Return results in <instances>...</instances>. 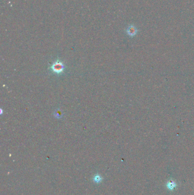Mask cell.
<instances>
[{
    "label": "cell",
    "instance_id": "6da1fadb",
    "mask_svg": "<svg viewBox=\"0 0 194 195\" xmlns=\"http://www.w3.org/2000/svg\"><path fill=\"white\" fill-rule=\"evenodd\" d=\"M64 68H65L63 63L59 61H56L51 67V69L52 70L58 74H61L64 70Z\"/></svg>",
    "mask_w": 194,
    "mask_h": 195
},
{
    "label": "cell",
    "instance_id": "277c9868",
    "mask_svg": "<svg viewBox=\"0 0 194 195\" xmlns=\"http://www.w3.org/2000/svg\"><path fill=\"white\" fill-rule=\"evenodd\" d=\"M54 115L55 117L57 119H60L62 118L63 116V111L60 110V109H57L54 112Z\"/></svg>",
    "mask_w": 194,
    "mask_h": 195
},
{
    "label": "cell",
    "instance_id": "3957f363",
    "mask_svg": "<svg viewBox=\"0 0 194 195\" xmlns=\"http://www.w3.org/2000/svg\"><path fill=\"white\" fill-rule=\"evenodd\" d=\"M136 32H137L136 29L135 27L132 26H129L128 28V29H127V33L130 36H134V35H135V34L136 33Z\"/></svg>",
    "mask_w": 194,
    "mask_h": 195
},
{
    "label": "cell",
    "instance_id": "7a4b0ae2",
    "mask_svg": "<svg viewBox=\"0 0 194 195\" xmlns=\"http://www.w3.org/2000/svg\"><path fill=\"white\" fill-rule=\"evenodd\" d=\"M92 180L95 183H100L104 180V178L99 174H96L93 177Z\"/></svg>",
    "mask_w": 194,
    "mask_h": 195
}]
</instances>
